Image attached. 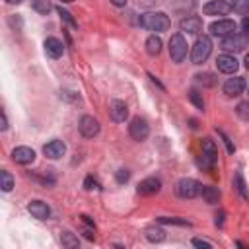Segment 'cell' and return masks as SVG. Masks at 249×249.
I'll return each mask as SVG.
<instances>
[{"label": "cell", "mask_w": 249, "mask_h": 249, "mask_svg": "<svg viewBox=\"0 0 249 249\" xmlns=\"http://www.w3.org/2000/svg\"><path fill=\"white\" fill-rule=\"evenodd\" d=\"M138 23H140V27H144L148 31H167L169 25H171L169 18L163 12H146V14H140Z\"/></svg>", "instance_id": "obj_1"}, {"label": "cell", "mask_w": 249, "mask_h": 249, "mask_svg": "<svg viewBox=\"0 0 249 249\" xmlns=\"http://www.w3.org/2000/svg\"><path fill=\"white\" fill-rule=\"evenodd\" d=\"M210 53H212V41H210V37L200 35V37L195 41L193 51H191V60H193V64H202V62H206V58L210 56Z\"/></svg>", "instance_id": "obj_2"}, {"label": "cell", "mask_w": 249, "mask_h": 249, "mask_svg": "<svg viewBox=\"0 0 249 249\" xmlns=\"http://www.w3.org/2000/svg\"><path fill=\"white\" fill-rule=\"evenodd\" d=\"M200 148H202V156H200V160H198V165H200L202 169H210V167L216 163L218 148H216V144H214L212 138H202Z\"/></svg>", "instance_id": "obj_3"}, {"label": "cell", "mask_w": 249, "mask_h": 249, "mask_svg": "<svg viewBox=\"0 0 249 249\" xmlns=\"http://www.w3.org/2000/svg\"><path fill=\"white\" fill-rule=\"evenodd\" d=\"M200 187H202V185H200L196 179L183 177V179L177 181L175 193H177V196H181V198H195L196 195H200Z\"/></svg>", "instance_id": "obj_4"}, {"label": "cell", "mask_w": 249, "mask_h": 249, "mask_svg": "<svg viewBox=\"0 0 249 249\" xmlns=\"http://www.w3.org/2000/svg\"><path fill=\"white\" fill-rule=\"evenodd\" d=\"M169 56L173 62H183L187 56V41L181 33H173L169 39Z\"/></svg>", "instance_id": "obj_5"}, {"label": "cell", "mask_w": 249, "mask_h": 249, "mask_svg": "<svg viewBox=\"0 0 249 249\" xmlns=\"http://www.w3.org/2000/svg\"><path fill=\"white\" fill-rule=\"evenodd\" d=\"M128 134H130V138L142 142V140L148 138L150 126H148V123H146L142 117H134V119L130 121V124H128Z\"/></svg>", "instance_id": "obj_6"}, {"label": "cell", "mask_w": 249, "mask_h": 249, "mask_svg": "<svg viewBox=\"0 0 249 249\" xmlns=\"http://www.w3.org/2000/svg\"><path fill=\"white\" fill-rule=\"evenodd\" d=\"M78 128H80V134L84 138H93L99 134V121L91 115H84L78 123Z\"/></svg>", "instance_id": "obj_7"}, {"label": "cell", "mask_w": 249, "mask_h": 249, "mask_svg": "<svg viewBox=\"0 0 249 249\" xmlns=\"http://www.w3.org/2000/svg\"><path fill=\"white\" fill-rule=\"evenodd\" d=\"M109 117H111V121H115V123H124L126 117H128V107H126V103L121 101V99H113V101L109 103Z\"/></svg>", "instance_id": "obj_8"}, {"label": "cell", "mask_w": 249, "mask_h": 249, "mask_svg": "<svg viewBox=\"0 0 249 249\" xmlns=\"http://www.w3.org/2000/svg\"><path fill=\"white\" fill-rule=\"evenodd\" d=\"M230 10H231V2H228V0H210L202 8V12L206 16H224Z\"/></svg>", "instance_id": "obj_9"}, {"label": "cell", "mask_w": 249, "mask_h": 249, "mask_svg": "<svg viewBox=\"0 0 249 249\" xmlns=\"http://www.w3.org/2000/svg\"><path fill=\"white\" fill-rule=\"evenodd\" d=\"M235 29H237V25L231 19H218V21L210 23V33L212 35H220V37L231 35V33H235Z\"/></svg>", "instance_id": "obj_10"}, {"label": "cell", "mask_w": 249, "mask_h": 249, "mask_svg": "<svg viewBox=\"0 0 249 249\" xmlns=\"http://www.w3.org/2000/svg\"><path fill=\"white\" fill-rule=\"evenodd\" d=\"M224 51H233V53H237V51H243V47H245V35H241V33H231V35H226L224 39H222V45H220Z\"/></svg>", "instance_id": "obj_11"}, {"label": "cell", "mask_w": 249, "mask_h": 249, "mask_svg": "<svg viewBox=\"0 0 249 249\" xmlns=\"http://www.w3.org/2000/svg\"><path fill=\"white\" fill-rule=\"evenodd\" d=\"M12 160H14L16 163L27 165V163H31V161L35 160V150L29 148V146H18V148H14V152H12Z\"/></svg>", "instance_id": "obj_12"}, {"label": "cell", "mask_w": 249, "mask_h": 249, "mask_svg": "<svg viewBox=\"0 0 249 249\" xmlns=\"http://www.w3.org/2000/svg\"><path fill=\"white\" fill-rule=\"evenodd\" d=\"M216 66H218V70L224 72V74H233L239 64H237V58H235L233 54H220V56L216 58Z\"/></svg>", "instance_id": "obj_13"}, {"label": "cell", "mask_w": 249, "mask_h": 249, "mask_svg": "<svg viewBox=\"0 0 249 249\" xmlns=\"http://www.w3.org/2000/svg\"><path fill=\"white\" fill-rule=\"evenodd\" d=\"M64 152H66V146H64L62 140H51V142H47V144L43 146V154H45L47 158H51V160L62 158Z\"/></svg>", "instance_id": "obj_14"}, {"label": "cell", "mask_w": 249, "mask_h": 249, "mask_svg": "<svg viewBox=\"0 0 249 249\" xmlns=\"http://www.w3.org/2000/svg\"><path fill=\"white\" fill-rule=\"evenodd\" d=\"M27 210H29V214H31L33 218H37V220H47V218L51 216V208H49V204L43 202V200H31V202L27 204Z\"/></svg>", "instance_id": "obj_15"}, {"label": "cell", "mask_w": 249, "mask_h": 249, "mask_svg": "<svg viewBox=\"0 0 249 249\" xmlns=\"http://www.w3.org/2000/svg\"><path fill=\"white\" fill-rule=\"evenodd\" d=\"M243 89H245V78H241V76L230 78V80L224 84V93L230 95V97H235V95L243 93Z\"/></svg>", "instance_id": "obj_16"}, {"label": "cell", "mask_w": 249, "mask_h": 249, "mask_svg": "<svg viewBox=\"0 0 249 249\" xmlns=\"http://www.w3.org/2000/svg\"><path fill=\"white\" fill-rule=\"evenodd\" d=\"M160 189H161V181L158 177H146L144 181L138 183V193L140 195H146V196L160 193Z\"/></svg>", "instance_id": "obj_17"}, {"label": "cell", "mask_w": 249, "mask_h": 249, "mask_svg": "<svg viewBox=\"0 0 249 249\" xmlns=\"http://www.w3.org/2000/svg\"><path fill=\"white\" fill-rule=\"evenodd\" d=\"M45 53H47V56H51V58H58V56H62V53H64V45H62V41H58L56 37H49V39H45Z\"/></svg>", "instance_id": "obj_18"}, {"label": "cell", "mask_w": 249, "mask_h": 249, "mask_svg": "<svg viewBox=\"0 0 249 249\" xmlns=\"http://www.w3.org/2000/svg\"><path fill=\"white\" fill-rule=\"evenodd\" d=\"M181 31H185V33H193V35L200 33V31H202V19L196 18V16L185 18V19L181 21Z\"/></svg>", "instance_id": "obj_19"}, {"label": "cell", "mask_w": 249, "mask_h": 249, "mask_svg": "<svg viewBox=\"0 0 249 249\" xmlns=\"http://www.w3.org/2000/svg\"><path fill=\"white\" fill-rule=\"evenodd\" d=\"M200 196L204 198V202L208 204H216L220 200V191L216 187H210V185H202L200 187Z\"/></svg>", "instance_id": "obj_20"}, {"label": "cell", "mask_w": 249, "mask_h": 249, "mask_svg": "<svg viewBox=\"0 0 249 249\" xmlns=\"http://www.w3.org/2000/svg\"><path fill=\"white\" fill-rule=\"evenodd\" d=\"M146 51H148V54L158 56L160 51H161V39H160L158 35H150V37L146 39Z\"/></svg>", "instance_id": "obj_21"}, {"label": "cell", "mask_w": 249, "mask_h": 249, "mask_svg": "<svg viewBox=\"0 0 249 249\" xmlns=\"http://www.w3.org/2000/svg\"><path fill=\"white\" fill-rule=\"evenodd\" d=\"M146 239L152 243H161L165 239V231L161 228H146Z\"/></svg>", "instance_id": "obj_22"}, {"label": "cell", "mask_w": 249, "mask_h": 249, "mask_svg": "<svg viewBox=\"0 0 249 249\" xmlns=\"http://www.w3.org/2000/svg\"><path fill=\"white\" fill-rule=\"evenodd\" d=\"M233 187L237 189V193L241 195V198L243 200H247L249 198V191H247V185H245V181H243V175L237 171L235 173V177H233Z\"/></svg>", "instance_id": "obj_23"}, {"label": "cell", "mask_w": 249, "mask_h": 249, "mask_svg": "<svg viewBox=\"0 0 249 249\" xmlns=\"http://www.w3.org/2000/svg\"><path fill=\"white\" fill-rule=\"evenodd\" d=\"M0 179H2V191L4 193H10L12 191V187H14V177L10 175V171H6V169H2L0 171Z\"/></svg>", "instance_id": "obj_24"}, {"label": "cell", "mask_w": 249, "mask_h": 249, "mask_svg": "<svg viewBox=\"0 0 249 249\" xmlns=\"http://www.w3.org/2000/svg\"><path fill=\"white\" fill-rule=\"evenodd\" d=\"M60 241H62V245H64V247H68V249H74V247H78V237H76L72 231H62V235H60Z\"/></svg>", "instance_id": "obj_25"}, {"label": "cell", "mask_w": 249, "mask_h": 249, "mask_svg": "<svg viewBox=\"0 0 249 249\" xmlns=\"http://www.w3.org/2000/svg\"><path fill=\"white\" fill-rule=\"evenodd\" d=\"M31 8H33L37 14H43V16H47V14L51 12V4H49L47 0H31Z\"/></svg>", "instance_id": "obj_26"}, {"label": "cell", "mask_w": 249, "mask_h": 249, "mask_svg": "<svg viewBox=\"0 0 249 249\" xmlns=\"http://www.w3.org/2000/svg\"><path fill=\"white\" fill-rule=\"evenodd\" d=\"M231 10L235 14H249V0H231Z\"/></svg>", "instance_id": "obj_27"}, {"label": "cell", "mask_w": 249, "mask_h": 249, "mask_svg": "<svg viewBox=\"0 0 249 249\" xmlns=\"http://www.w3.org/2000/svg\"><path fill=\"white\" fill-rule=\"evenodd\" d=\"M189 99H191V103L196 107V109H204V99H202V95L198 93V89H191L189 91Z\"/></svg>", "instance_id": "obj_28"}, {"label": "cell", "mask_w": 249, "mask_h": 249, "mask_svg": "<svg viewBox=\"0 0 249 249\" xmlns=\"http://www.w3.org/2000/svg\"><path fill=\"white\" fill-rule=\"evenodd\" d=\"M56 12H58V16H60V19H64V21H66L68 25H72V27H76V25H78V23L74 21V18H72V14H70V12H66V10L62 8V6H58V8H56Z\"/></svg>", "instance_id": "obj_29"}, {"label": "cell", "mask_w": 249, "mask_h": 249, "mask_svg": "<svg viewBox=\"0 0 249 249\" xmlns=\"http://www.w3.org/2000/svg\"><path fill=\"white\" fill-rule=\"evenodd\" d=\"M130 179V171L128 169H124V167H121L117 173H115V181L119 183V185H123V183H126Z\"/></svg>", "instance_id": "obj_30"}, {"label": "cell", "mask_w": 249, "mask_h": 249, "mask_svg": "<svg viewBox=\"0 0 249 249\" xmlns=\"http://www.w3.org/2000/svg\"><path fill=\"white\" fill-rule=\"evenodd\" d=\"M158 222H160V224H177V226H191V222H187V220H181V218H165V216L158 218Z\"/></svg>", "instance_id": "obj_31"}, {"label": "cell", "mask_w": 249, "mask_h": 249, "mask_svg": "<svg viewBox=\"0 0 249 249\" xmlns=\"http://www.w3.org/2000/svg\"><path fill=\"white\" fill-rule=\"evenodd\" d=\"M235 111H237V115H239L243 121H249V101H243V103H239Z\"/></svg>", "instance_id": "obj_32"}, {"label": "cell", "mask_w": 249, "mask_h": 249, "mask_svg": "<svg viewBox=\"0 0 249 249\" xmlns=\"http://www.w3.org/2000/svg\"><path fill=\"white\" fill-rule=\"evenodd\" d=\"M196 80H198V82H202V84H208V86H212V84L216 82L212 74H198V76H196Z\"/></svg>", "instance_id": "obj_33"}, {"label": "cell", "mask_w": 249, "mask_h": 249, "mask_svg": "<svg viewBox=\"0 0 249 249\" xmlns=\"http://www.w3.org/2000/svg\"><path fill=\"white\" fill-rule=\"evenodd\" d=\"M84 187H86L88 191H91V189H97V187H99V183L89 175V177H86V179H84Z\"/></svg>", "instance_id": "obj_34"}, {"label": "cell", "mask_w": 249, "mask_h": 249, "mask_svg": "<svg viewBox=\"0 0 249 249\" xmlns=\"http://www.w3.org/2000/svg\"><path fill=\"white\" fill-rule=\"evenodd\" d=\"M193 245H195V247H200V249H210V247H212L210 241H204V239H200V237H195V239H193Z\"/></svg>", "instance_id": "obj_35"}, {"label": "cell", "mask_w": 249, "mask_h": 249, "mask_svg": "<svg viewBox=\"0 0 249 249\" xmlns=\"http://www.w3.org/2000/svg\"><path fill=\"white\" fill-rule=\"evenodd\" d=\"M218 134L222 136V140H224V144H226V148H228V152H230V154H233V150H235V148L231 146V142H230V138H228V136L224 134V130H218Z\"/></svg>", "instance_id": "obj_36"}, {"label": "cell", "mask_w": 249, "mask_h": 249, "mask_svg": "<svg viewBox=\"0 0 249 249\" xmlns=\"http://www.w3.org/2000/svg\"><path fill=\"white\" fill-rule=\"evenodd\" d=\"M8 128V117H6V111H2V124H0V130H6Z\"/></svg>", "instance_id": "obj_37"}, {"label": "cell", "mask_w": 249, "mask_h": 249, "mask_svg": "<svg viewBox=\"0 0 249 249\" xmlns=\"http://www.w3.org/2000/svg\"><path fill=\"white\" fill-rule=\"evenodd\" d=\"M216 226H218V228L224 226V212H218V214H216Z\"/></svg>", "instance_id": "obj_38"}, {"label": "cell", "mask_w": 249, "mask_h": 249, "mask_svg": "<svg viewBox=\"0 0 249 249\" xmlns=\"http://www.w3.org/2000/svg\"><path fill=\"white\" fill-rule=\"evenodd\" d=\"M80 218H82V222H84V224H86V226H89V228H93V220H91V218H89V216H86V214H82V216H80Z\"/></svg>", "instance_id": "obj_39"}, {"label": "cell", "mask_w": 249, "mask_h": 249, "mask_svg": "<svg viewBox=\"0 0 249 249\" xmlns=\"http://www.w3.org/2000/svg\"><path fill=\"white\" fill-rule=\"evenodd\" d=\"M241 25H243V31L249 35V18H243V21H241Z\"/></svg>", "instance_id": "obj_40"}, {"label": "cell", "mask_w": 249, "mask_h": 249, "mask_svg": "<svg viewBox=\"0 0 249 249\" xmlns=\"http://www.w3.org/2000/svg\"><path fill=\"white\" fill-rule=\"evenodd\" d=\"M113 6H119V8H123L124 4H126V0H109Z\"/></svg>", "instance_id": "obj_41"}, {"label": "cell", "mask_w": 249, "mask_h": 249, "mask_svg": "<svg viewBox=\"0 0 249 249\" xmlns=\"http://www.w3.org/2000/svg\"><path fill=\"white\" fill-rule=\"evenodd\" d=\"M6 2H8V4H21L23 0H6Z\"/></svg>", "instance_id": "obj_42"}, {"label": "cell", "mask_w": 249, "mask_h": 249, "mask_svg": "<svg viewBox=\"0 0 249 249\" xmlns=\"http://www.w3.org/2000/svg\"><path fill=\"white\" fill-rule=\"evenodd\" d=\"M245 66H247V70H249V53L245 54Z\"/></svg>", "instance_id": "obj_43"}, {"label": "cell", "mask_w": 249, "mask_h": 249, "mask_svg": "<svg viewBox=\"0 0 249 249\" xmlns=\"http://www.w3.org/2000/svg\"><path fill=\"white\" fill-rule=\"evenodd\" d=\"M60 2H64V4H70V2H74V0H60Z\"/></svg>", "instance_id": "obj_44"}]
</instances>
